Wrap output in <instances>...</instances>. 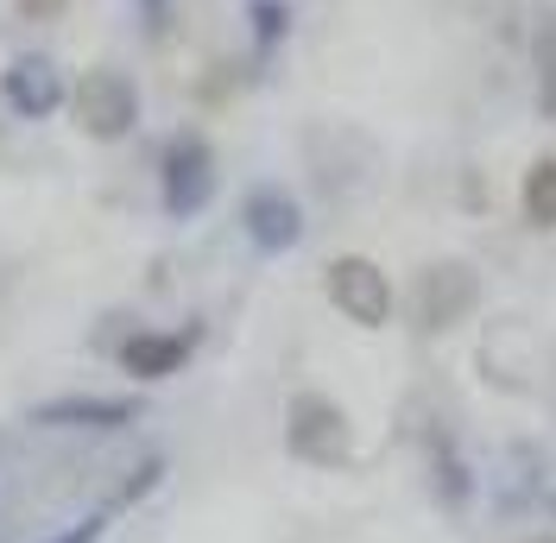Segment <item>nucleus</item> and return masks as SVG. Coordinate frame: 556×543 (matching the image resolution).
<instances>
[{
  "instance_id": "nucleus-13",
  "label": "nucleus",
  "mask_w": 556,
  "mask_h": 543,
  "mask_svg": "<svg viewBox=\"0 0 556 543\" xmlns=\"http://www.w3.org/2000/svg\"><path fill=\"white\" fill-rule=\"evenodd\" d=\"M538 96H544V114H556V13L538 33Z\"/></svg>"
},
{
  "instance_id": "nucleus-8",
  "label": "nucleus",
  "mask_w": 556,
  "mask_h": 543,
  "mask_svg": "<svg viewBox=\"0 0 556 543\" xmlns=\"http://www.w3.org/2000/svg\"><path fill=\"white\" fill-rule=\"evenodd\" d=\"M412 298H417V323L424 329H450V323H462L475 310L481 278H475V266H462V260H437V266H424Z\"/></svg>"
},
{
  "instance_id": "nucleus-3",
  "label": "nucleus",
  "mask_w": 556,
  "mask_h": 543,
  "mask_svg": "<svg viewBox=\"0 0 556 543\" xmlns=\"http://www.w3.org/2000/svg\"><path fill=\"white\" fill-rule=\"evenodd\" d=\"M285 449L311 468H342L354 455V430H348V411L323 392H298L285 405Z\"/></svg>"
},
{
  "instance_id": "nucleus-17",
  "label": "nucleus",
  "mask_w": 556,
  "mask_h": 543,
  "mask_svg": "<svg viewBox=\"0 0 556 543\" xmlns=\"http://www.w3.org/2000/svg\"><path fill=\"white\" fill-rule=\"evenodd\" d=\"M531 543H556V538H531Z\"/></svg>"
},
{
  "instance_id": "nucleus-5",
  "label": "nucleus",
  "mask_w": 556,
  "mask_h": 543,
  "mask_svg": "<svg viewBox=\"0 0 556 543\" xmlns=\"http://www.w3.org/2000/svg\"><path fill=\"white\" fill-rule=\"evenodd\" d=\"M139 411H146V399H134V392H58V399H38L26 417L38 430H96V437H108V430L139 424Z\"/></svg>"
},
{
  "instance_id": "nucleus-14",
  "label": "nucleus",
  "mask_w": 556,
  "mask_h": 543,
  "mask_svg": "<svg viewBox=\"0 0 556 543\" xmlns=\"http://www.w3.org/2000/svg\"><path fill=\"white\" fill-rule=\"evenodd\" d=\"M108 525H114V506H96V512H83L76 525H64L58 538H45V543H102Z\"/></svg>"
},
{
  "instance_id": "nucleus-6",
  "label": "nucleus",
  "mask_w": 556,
  "mask_h": 543,
  "mask_svg": "<svg viewBox=\"0 0 556 543\" xmlns=\"http://www.w3.org/2000/svg\"><path fill=\"white\" fill-rule=\"evenodd\" d=\"M0 102H7L13 121H51L70 102V83L51 58L26 51V58H13V64L0 70Z\"/></svg>"
},
{
  "instance_id": "nucleus-7",
  "label": "nucleus",
  "mask_w": 556,
  "mask_h": 543,
  "mask_svg": "<svg viewBox=\"0 0 556 543\" xmlns=\"http://www.w3.org/2000/svg\"><path fill=\"white\" fill-rule=\"evenodd\" d=\"M241 235L266 260H278V253H291L304 240V203L285 184H260V190H247V203H241Z\"/></svg>"
},
{
  "instance_id": "nucleus-4",
  "label": "nucleus",
  "mask_w": 556,
  "mask_h": 543,
  "mask_svg": "<svg viewBox=\"0 0 556 543\" xmlns=\"http://www.w3.org/2000/svg\"><path fill=\"white\" fill-rule=\"evenodd\" d=\"M323 291H329V304L342 310L348 323H361V329H386V323H392V278H386L367 253H342V260H329Z\"/></svg>"
},
{
  "instance_id": "nucleus-2",
  "label": "nucleus",
  "mask_w": 556,
  "mask_h": 543,
  "mask_svg": "<svg viewBox=\"0 0 556 543\" xmlns=\"http://www.w3.org/2000/svg\"><path fill=\"white\" fill-rule=\"evenodd\" d=\"M208 197H215V152L197 127H184L159 152V203H165L172 222H190V215L208 209Z\"/></svg>"
},
{
  "instance_id": "nucleus-16",
  "label": "nucleus",
  "mask_w": 556,
  "mask_h": 543,
  "mask_svg": "<svg viewBox=\"0 0 556 543\" xmlns=\"http://www.w3.org/2000/svg\"><path fill=\"white\" fill-rule=\"evenodd\" d=\"M139 7H146V13H165V0H139Z\"/></svg>"
},
{
  "instance_id": "nucleus-1",
  "label": "nucleus",
  "mask_w": 556,
  "mask_h": 543,
  "mask_svg": "<svg viewBox=\"0 0 556 543\" xmlns=\"http://www.w3.org/2000/svg\"><path fill=\"white\" fill-rule=\"evenodd\" d=\"M70 121H76V134L96 139V146H121V139L139 127V83L127 70L114 64H96L83 70L76 83H70Z\"/></svg>"
},
{
  "instance_id": "nucleus-15",
  "label": "nucleus",
  "mask_w": 556,
  "mask_h": 543,
  "mask_svg": "<svg viewBox=\"0 0 556 543\" xmlns=\"http://www.w3.org/2000/svg\"><path fill=\"white\" fill-rule=\"evenodd\" d=\"M64 7H70V0H13V13H20V20H33V26H45V20H58Z\"/></svg>"
},
{
  "instance_id": "nucleus-12",
  "label": "nucleus",
  "mask_w": 556,
  "mask_h": 543,
  "mask_svg": "<svg viewBox=\"0 0 556 543\" xmlns=\"http://www.w3.org/2000/svg\"><path fill=\"white\" fill-rule=\"evenodd\" d=\"M159 480H165V455H146V462H139V468H134V475L121 480V493H114V500H108V506H114V512L139 506V500H146V493H152V487H159Z\"/></svg>"
},
{
  "instance_id": "nucleus-10",
  "label": "nucleus",
  "mask_w": 556,
  "mask_h": 543,
  "mask_svg": "<svg viewBox=\"0 0 556 543\" xmlns=\"http://www.w3.org/2000/svg\"><path fill=\"white\" fill-rule=\"evenodd\" d=\"M519 203H525V222L531 228H556V159H538V165L525 171Z\"/></svg>"
},
{
  "instance_id": "nucleus-11",
  "label": "nucleus",
  "mask_w": 556,
  "mask_h": 543,
  "mask_svg": "<svg viewBox=\"0 0 556 543\" xmlns=\"http://www.w3.org/2000/svg\"><path fill=\"white\" fill-rule=\"evenodd\" d=\"M247 20H253L260 51H273L278 38L291 33V7H285V0H247Z\"/></svg>"
},
{
  "instance_id": "nucleus-9",
  "label": "nucleus",
  "mask_w": 556,
  "mask_h": 543,
  "mask_svg": "<svg viewBox=\"0 0 556 543\" xmlns=\"http://www.w3.org/2000/svg\"><path fill=\"white\" fill-rule=\"evenodd\" d=\"M197 354V329H134L121 341V374L139 379V386H159V379L184 374V361Z\"/></svg>"
}]
</instances>
